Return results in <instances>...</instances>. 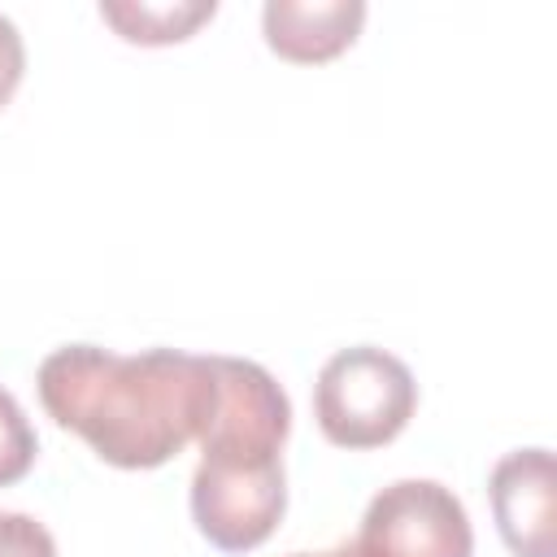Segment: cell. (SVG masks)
I'll list each match as a JSON object with an SVG mask.
<instances>
[{
    "instance_id": "cell-1",
    "label": "cell",
    "mask_w": 557,
    "mask_h": 557,
    "mask_svg": "<svg viewBox=\"0 0 557 557\" xmlns=\"http://www.w3.org/2000/svg\"><path fill=\"white\" fill-rule=\"evenodd\" d=\"M48 418L117 470H152L205 435L218 405L213 357L148 348L135 357L65 344L35 374Z\"/></svg>"
},
{
    "instance_id": "cell-2",
    "label": "cell",
    "mask_w": 557,
    "mask_h": 557,
    "mask_svg": "<svg viewBox=\"0 0 557 557\" xmlns=\"http://www.w3.org/2000/svg\"><path fill=\"white\" fill-rule=\"evenodd\" d=\"M218 409L200 435V466L191 474V518L222 553L265 544L287 509L283 440L292 431V400L274 374L244 357H213Z\"/></svg>"
},
{
    "instance_id": "cell-3",
    "label": "cell",
    "mask_w": 557,
    "mask_h": 557,
    "mask_svg": "<svg viewBox=\"0 0 557 557\" xmlns=\"http://www.w3.org/2000/svg\"><path fill=\"white\" fill-rule=\"evenodd\" d=\"M418 405V383L400 357L374 344L339 348L313 383V418L339 448L392 444Z\"/></svg>"
},
{
    "instance_id": "cell-4",
    "label": "cell",
    "mask_w": 557,
    "mask_h": 557,
    "mask_svg": "<svg viewBox=\"0 0 557 557\" xmlns=\"http://www.w3.org/2000/svg\"><path fill=\"white\" fill-rule=\"evenodd\" d=\"M366 557H470L474 531L466 505L435 479H400L383 487L352 540Z\"/></svg>"
},
{
    "instance_id": "cell-5",
    "label": "cell",
    "mask_w": 557,
    "mask_h": 557,
    "mask_svg": "<svg viewBox=\"0 0 557 557\" xmlns=\"http://www.w3.org/2000/svg\"><path fill=\"white\" fill-rule=\"evenodd\" d=\"M496 531L513 557H557L553 540V453H505L487 479Z\"/></svg>"
},
{
    "instance_id": "cell-6",
    "label": "cell",
    "mask_w": 557,
    "mask_h": 557,
    "mask_svg": "<svg viewBox=\"0 0 557 557\" xmlns=\"http://www.w3.org/2000/svg\"><path fill=\"white\" fill-rule=\"evenodd\" d=\"M366 22L361 0H270L261 9V30L270 52L296 65H318L339 57Z\"/></svg>"
},
{
    "instance_id": "cell-7",
    "label": "cell",
    "mask_w": 557,
    "mask_h": 557,
    "mask_svg": "<svg viewBox=\"0 0 557 557\" xmlns=\"http://www.w3.org/2000/svg\"><path fill=\"white\" fill-rule=\"evenodd\" d=\"M218 13L213 0H104L100 17L131 44H178Z\"/></svg>"
},
{
    "instance_id": "cell-8",
    "label": "cell",
    "mask_w": 557,
    "mask_h": 557,
    "mask_svg": "<svg viewBox=\"0 0 557 557\" xmlns=\"http://www.w3.org/2000/svg\"><path fill=\"white\" fill-rule=\"evenodd\" d=\"M35 453H39L35 426L26 422L22 405L0 387V487L17 483L35 466Z\"/></svg>"
},
{
    "instance_id": "cell-9",
    "label": "cell",
    "mask_w": 557,
    "mask_h": 557,
    "mask_svg": "<svg viewBox=\"0 0 557 557\" xmlns=\"http://www.w3.org/2000/svg\"><path fill=\"white\" fill-rule=\"evenodd\" d=\"M0 557H57V544L30 513H0Z\"/></svg>"
},
{
    "instance_id": "cell-10",
    "label": "cell",
    "mask_w": 557,
    "mask_h": 557,
    "mask_svg": "<svg viewBox=\"0 0 557 557\" xmlns=\"http://www.w3.org/2000/svg\"><path fill=\"white\" fill-rule=\"evenodd\" d=\"M22 70H26L22 35H17V26L0 13V109L13 100V91H17V83H22Z\"/></svg>"
},
{
    "instance_id": "cell-11",
    "label": "cell",
    "mask_w": 557,
    "mask_h": 557,
    "mask_svg": "<svg viewBox=\"0 0 557 557\" xmlns=\"http://www.w3.org/2000/svg\"><path fill=\"white\" fill-rule=\"evenodd\" d=\"M318 557H366V553H361V548L348 540V544H339V548H331V553H318Z\"/></svg>"
},
{
    "instance_id": "cell-12",
    "label": "cell",
    "mask_w": 557,
    "mask_h": 557,
    "mask_svg": "<svg viewBox=\"0 0 557 557\" xmlns=\"http://www.w3.org/2000/svg\"><path fill=\"white\" fill-rule=\"evenodd\" d=\"M292 557H318V553H292Z\"/></svg>"
}]
</instances>
